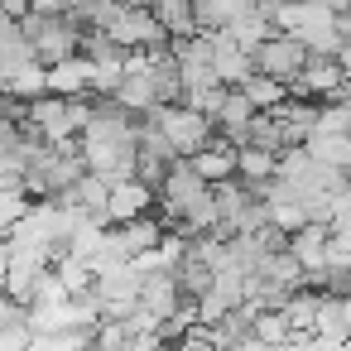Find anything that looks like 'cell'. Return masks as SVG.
<instances>
[{"instance_id": "6da1fadb", "label": "cell", "mask_w": 351, "mask_h": 351, "mask_svg": "<svg viewBox=\"0 0 351 351\" xmlns=\"http://www.w3.org/2000/svg\"><path fill=\"white\" fill-rule=\"evenodd\" d=\"M20 34H25L34 63L58 68V63H68V58H82V34H87V29H82L77 20H68V15H39V10H29V15L20 20Z\"/></svg>"}, {"instance_id": "7a4b0ae2", "label": "cell", "mask_w": 351, "mask_h": 351, "mask_svg": "<svg viewBox=\"0 0 351 351\" xmlns=\"http://www.w3.org/2000/svg\"><path fill=\"white\" fill-rule=\"evenodd\" d=\"M106 39H111L116 49H125V53H169V49H173V34L159 25V15H154V10H140V5H125V10L111 20Z\"/></svg>"}, {"instance_id": "3957f363", "label": "cell", "mask_w": 351, "mask_h": 351, "mask_svg": "<svg viewBox=\"0 0 351 351\" xmlns=\"http://www.w3.org/2000/svg\"><path fill=\"white\" fill-rule=\"evenodd\" d=\"M149 121L164 130V140H169L183 159L202 154L207 145H217V121L202 116V111H193V106H159Z\"/></svg>"}, {"instance_id": "277c9868", "label": "cell", "mask_w": 351, "mask_h": 351, "mask_svg": "<svg viewBox=\"0 0 351 351\" xmlns=\"http://www.w3.org/2000/svg\"><path fill=\"white\" fill-rule=\"evenodd\" d=\"M250 58H255V73H260V77H274V82L293 87V82L303 77V68H308V58H313V53H308L293 34L274 29V34H269V39H265Z\"/></svg>"}, {"instance_id": "5b68a950", "label": "cell", "mask_w": 351, "mask_h": 351, "mask_svg": "<svg viewBox=\"0 0 351 351\" xmlns=\"http://www.w3.org/2000/svg\"><path fill=\"white\" fill-rule=\"evenodd\" d=\"M154 193H159V221L169 226V221H173V217H183L193 202H202V197L212 193V183H202V178H197V169H193L188 159H178V164L169 169V178H164Z\"/></svg>"}, {"instance_id": "8992f818", "label": "cell", "mask_w": 351, "mask_h": 351, "mask_svg": "<svg viewBox=\"0 0 351 351\" xmlns=\"http://www.w3.org/2000/svg\"><path fill=\"white\" fill-rule=\"evenodd\" d=\"M188 303H193V298H183L173 269H149V274H145V284H140V308H145L154 322H169V317L183 313Z\"/></svg>"}, {"instance_id": "52a82bcc", "label": "cell", "mask_w": 351, "mask_h": 351, "mask_svg": "<svg viewBox=\"0 0 351 351\" xmlns=\"http://www.w3.org/2000/svg\"><path fill=\"white\" fill-rule=\"evenodd\" d=\"M341 87H346V73L337 68V58L313 53V58H308V68H303V77L289 87V97H303V101H332Z\"/></svg>"}, {"instance_id": "ba28073f", "label": "cell", "mask_w": 351, "mask_h": 351, "mask_svg": "<svg viewBox=\"0 0 351 351\" xmlns=\"http://www.w3.org/2000/svg\"><path fill=\"white\" fill-rule=\"evenodd\" d=\"M154 207H159V193H154L149 183L130 178V183H116V188H111L106 221H111V226H121V221H140V217H149Z\"/></svg>"}, {"instance_id": "9c48e42d", "label": "cell", "mask_w": 351, "mask_h": 351, "mask_svg": "<svg viewBox=\"0 0 351 351\" xmlns=\"http://www.w3.org/2000/svg\"><path fill=\"white\" fill-rule=\"evenodd\" d=\"M289 250L293 260L313 274V269H327V250H332V221H308L289 236Z\"/></svg>"}, {"instance_id": "30bf717a", "label": "cell", "mask_w": 351, "mask_h": 351, "mask_svg": "<svg viewBox=\"0 0 351 351\" xmlns=\"http://www.w3.org/2000/svg\"><path fill=\"white\" fill-rule=\"evenodd\" d=\"M207 341H212V351H241V346H250L255 341V313L241 303V308H231L226 317H217L212 327H207Z\"/></svg>"}, {"instance_id": "8fae6325", "label": "cell", "mask_w": 351, "mask_h": 351, "mask_svg": "<svg viewBox=\"0 0 351 351\" xmlns=\"http://www.w3.org/2000/svg\"><path fill=\"white\" fill-rule=\"evenodd\" d=\"M212 44H217V82L221 87H245L250 77H255V58L245 53V49H236L226 34H212Z\"/></svg>"}, {"instance_id": "7c38bea8", "label": "cell", "mask_w": 351, "mask_h": 351, "mask_svg": "<svg viewBox=\"0 0 351 351\" xmlns=\"http://www.w3.org/2000/svg\"><path fill=\"white\" fill-rule=\"evenodd\" d=\"M149 58H154V63H149V87H154L159 106H183L188 92H183V73H178L173 49H169V53H149Z\"/></svg>"}, {"instance_id": "4fadbf2b", "label": "cell", "mask_w": 351, "mask_h": 351, "mask_svg": "<svg viewBox=\"0 0 351 351\" xmlns=\"http://www.w3.org/2000/svg\"><path fill=\"white\" fill-rule=\"evenodd\" d=\"M73 212H82V217H92V221H106V202H111V183L106 178H97V173H82L77 183H73V193L63 197ZM111 226V221H106Z\"/></svg>"}, {"instance_id": "5bb4252c", "label": "cell", "mask_w": 351, "mask_h": 351, "mask_svg": "<svg viewBox=\"0 0 351 351\" xmlns=\"http://www.w3.org/2000/svg\"><path fill=\"white\" fill-rule=\"evenodd\" d=\"M303 149L317 164H332V169H346L351 173V130H313L303 140Z\"/></svg>"}, {"instance_id": "9a60e30c", "label": "cell", "mask_w": 351, "mask_h": 351, "mask_svg": "<svg viewBox=\"0 0 351 351\" xmlns=\"http://www.w3.org/2000/svg\"><path fill=\"white\" fill-rule=\"evenodd\" d=\"M193 169H197V178L202 183H226V178H236V145H226V140H217V145H207L202 154H193L188 159Z\"/></svg>"}, {"instance_id": "2e32d148", "label": "cell", "mask_w": 351, "mask_h": 351, "mask_svg": "<svg viewBox=\"0 0 351 351\" xmlns=\"http://www.w3.org/2000/svg\"><path fill=\"white\" fill-rule=\"evenodd\" d=\"M49 92L53 97H87L92 92V63L87 58H68V63L49 68Z\"/></svg>"}, {"instance_id": "e0dca14e", "label": "cell", "mask_w": 351, "mask_h": 351, "mask_svg": "<svg viewBox=\"0 0 351 351\" xmlns=\"http://www.w3.org/2000/svg\"><path fill=\"white\" fill-rule=\"evenodd\" d=\"M313 337L322 341H351V317H346V303L341 298H327L317 303V317H313Z\"/></svg>"}, {"instance_id": "ac0fdd59", "label": "cell", "mask_w": 351, "mask_h": 351, "mask_svg": "<svg viewBox=\"0 0 351 351\" xmlns=\"http://www.w3.org/2000/svg\"><path fill=\"white\" fill-rule=\"evenodd\" d=\"M274 173H279V154H269V149H250V145H241V149H236V178H245V183L265 188Z\"/></svg>"}, {"instance_id": "d6986e66", "label": "cell", "mask_w": 351, "mask_h": 351, "mask_svg": "<svg viewBox=\"0 0 351 351\" xmlns=\"http://www.w3.org/2000/svg\"><path fill=\"white\" fill-rule=\"evenodd\" d=\"M154 15H159V25H164L173 39H193V34H197L193 0H154Z\"/></svg>"}, {"instance_id": "ffe728a7", "label": "cell", "mask_w": 351, "mask_h": 351, "mask_svg": "<svg viewBox=\"0 0 351 351\" xmlns=\"http://www.w3.org/2000/svg\"><path fill=\"white\" fill-rule=\"evenodd\" d=\"M221 34H226V39L236 44V49L255 53V49H260V44H265V39L274 34V25H269L265 15H250V10H245V15H236V20H231V25H226Z\"/></svg>"}, {"instance_id": "44dd1931", "label": "cell", "mask_w": 351, "mask_h": 351, "mask_svg": "<svg viewBox=\"0 0 351 351\" xmlns=\"http://www.w3.org/2000/svg\"><path fill=\"white\" fill-rule=\"evenodd\" d=\"M317 303H322V293L317 289H298L289 303H284V317H289V327H293V337H303V332H313V317H317Z\"/></svg>"}, {"instance_id": "7402d4cb", "label": "cell", "mask_w": 351, "mask_h": 351, "mask_svg": "<svg viewBox=\"0 0 351 351\" xmlns=\"http://www.w3.org/2000/svg\"><path fill=\"white\" fill-rule=\"evenodd\" d=\"M241 92H245V101H250L255 111H274L279 101H289V87H284V82H274V77H260V73H255Z\"/></svg>"}, {"instance_id": "603a6c76", "label": "cell", "mask_w": 351, "mask_h": 351, "mask_svg": "<svg viewBox=\"0 0 351 351\" xmlns=\"http://www.w3.org/2000/svg\"><path fill=\"white\" fill-rule=\"evenodd\" d=\"M255 341H260V346H284V341H293L289 317H284V313H260V317H255Z\"/></svg>"}, {"instance_id": "cb8c5ba5", "label": "cell", "mask_w": 351, "mask_h": 351, "mask_svg": "<svg viewBox=\"0 0 351 351\" xmlns=\"http://www.w3.org/2000/svg\"><path fill=\"white\" fill-rule=\"evenodd\" d=\"M29 346H34L29 322H10L5 332H0V351H29Z\"/></svg>"}, {"instance_id": "d4e9b609", "label": "cell", "mask_w": 351, "mask_h": 351, "mask_svg": "<svg viewBox=\"0 0 351 351\" xmlns=\"http://www.w3.org/2000/svg\"><path fill=\"white\" fill-rule=\"evenodd\" d=\"M241 10H250V15H265L269 25L279 20V10H284V0H241Z\"/></svg>"}, {"instance_id": "484cf974", "label": "cell", "mask_w": 351, "mask_h": 351, "mask_svg": "<svg viewBox=\"0 0 351 351\" xmlns=\"http://www.w3.org/2000/svg\"><path fill=\"white\" fill-rule=\"evenodd\" d=\"M0 15H5V20H25L29 15V0H0Z\"/></svg>"}, {"instance_id": "4316f807", "label": "cell", "mask_w": 351, "mask_h": 351, "mask_svg": "<svg viewBox=\"0 0 351 351\" xmlns=\"http://www.w3.org/2000/svg\"><path fill=\"white\" fill-rule=\"evenodd\" d=\"M332 58H337V68H341V73H346V82H351V39H341Z\"/></svg>"}, {"instance_id": "83f0119b", "label": "cell", "mask_w": 351, "mask_h": 351, "mask_svg": "<svg viewBox=\"0 0 351 351\" xmlns=\"http://www.w3.org/2000/svg\"><path fill=\"white\" fill-rule=\"evenodd\" d=\"M313 351H351V341H322V337H313Z\"/></svg>"}, {"instance_id": "f1b7e54d", "label": "cell", "mask_w": 351, "mask_h": 351, "mask_svg": "<svg viewBox=\"0 0 351 351\" xmlns=\"http://www.w3.org/2000/svg\"><path fill=\"white\" fill-rule=\"evenodd\" d=\"M5 269H10V245H0V293H5Z\"/></svg>"}, {"instance_id": "f546056e", "label": "cell", "mask_w": 351, "mask_h": 351, "mask_svg": "<svg viewBox=\"0 0 351 351\" xmlns=\"http://www.w3.org/2000/svg\"><path fill=\"white\" fill-rule=\"evenodd\" d=\"M322 5H327L332 15H351V0H322Z\"/></svg>"}, {"instance_id": "4dcf8cb0", "label": "cell", "mask_w": 351, "mask_h": 351, "mask_svg": "<svg viewBox=\"0 0 351 351\" xmlns=\"http://www.w3.org/2000/svg\"><path fill=\"white\" fill-rule=\"evenodd\" d=\"M125 5H140V10H154V0H125Z\"/></svg>"}, {"instance_id": "1f68e13d", "label": "cell", "mask_w": 351, "mask_h": 351, "mask_svg": "<svg viewBox=\"0 0 351 351\" xmlns=\"http://www.w3.org/2000/svg\"><path fill=\"white\" fill-rule=\"evenodd\" d=\"M0 121H5V97H0Z\"/></svg>"}]
</instances>
